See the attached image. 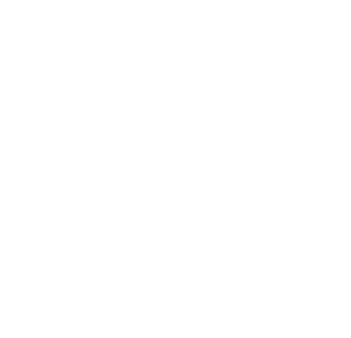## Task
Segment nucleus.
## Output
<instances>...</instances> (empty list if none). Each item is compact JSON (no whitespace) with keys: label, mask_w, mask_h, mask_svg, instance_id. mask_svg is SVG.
Masks as SVG:
<instances>
[]
</instances>
